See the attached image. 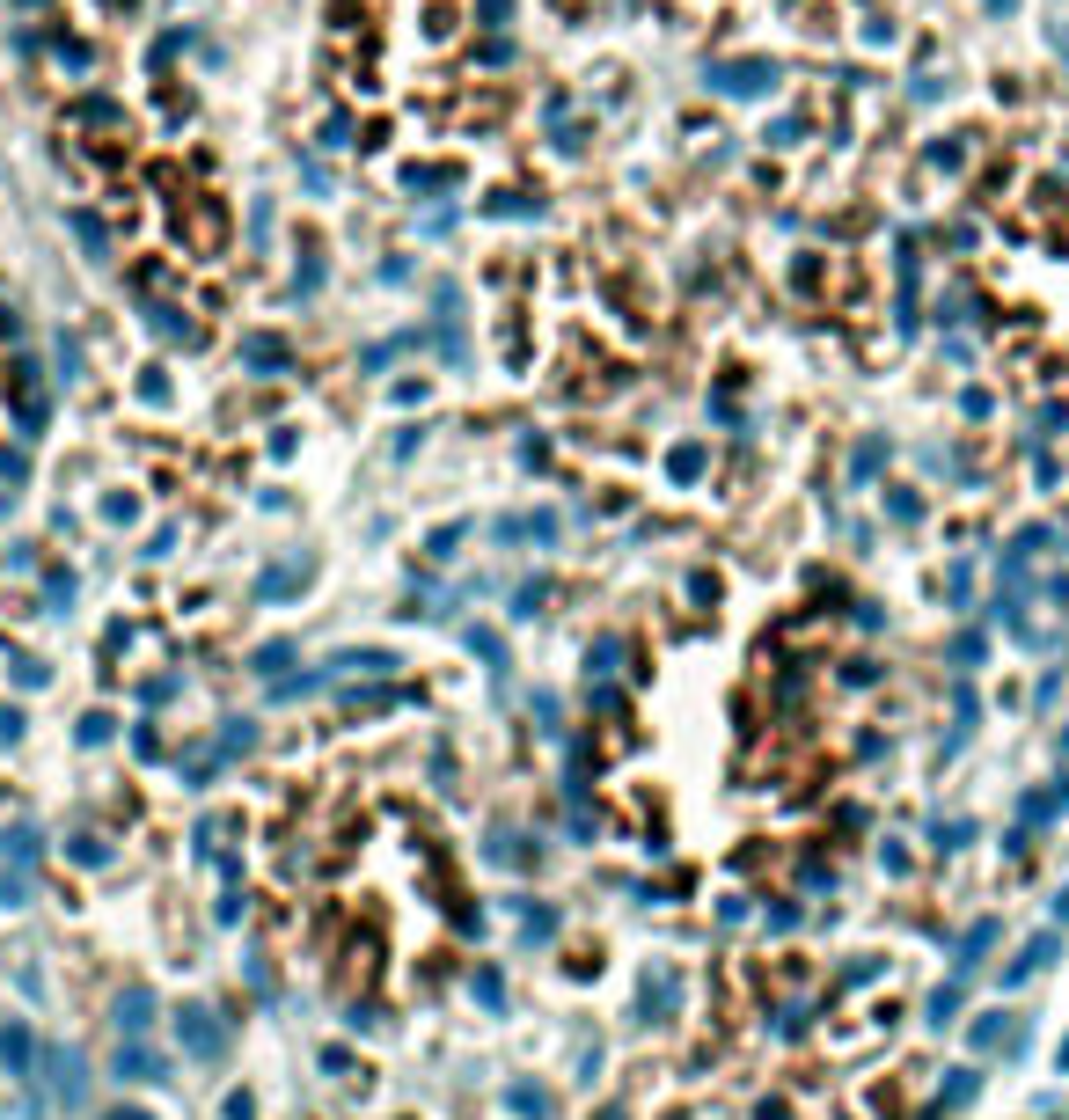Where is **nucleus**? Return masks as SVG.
Masks as SVG:
<instances>
[{"label":"nucleus","mask_w":1069,"mask_h":1120,"mask_svg":"<svg viewBox=\"0 0 1069 1120\" xmlns=\"http://www.w3.org/2000/svg\"><path fill=\"white\" fill-rule=\"evenodd\" d=\"M176 1025H183V1047H191V1055H220V1025H213V1011H183Z\"/></svg>","instance_id":"f257e3e1"},{"label":"nucleus","mask_w":1069,"mask_h":1120,"mask_svg":"<svg viewBox=\"0 0 1069 1120\" xmlns=\"http://www.w3.org/2000/svg\"><path fill=\"white\" fill-rule=\"evenodd\" d=\"M1018 1033H1026V1025H1018V1018L989 1011L982 1025H974V1047H982V1055H996V1047H1018Z\"/></svg>","instance_id":"f03ea898"},{"label":"nucleus","mask_w":1069,"mask_h":1120,"mask_svg":"<svg viewBox=\"0 0 1069 1120\" xmlns=\"http://www.w3.org/2000/svg\"><path fill=\"white\" fill-rule=\"evenodd\" d=\"M52 1069H59V1077H52V1091H59L66 1106H81V1091H88V1069H81V1055L66 1047V1055H52Z\"/></svg>","instance_id":"7ed1b4c3"},{"label":"nucleus","mask_w":1069,"mask_h":1120,"mask_svg":"<svg viewBox=\"0 0 1069 1120\" xmlns=\"http://www.w3.org/2000/svg\"><path fill=\"white\" fill-rule=\"evenodd\" d=\"M147 1011H154V996H147V989L118 996V1033H132V1040H139V1033H147Z\"/></svg>","instance_id":"20e7f679"},{"label":"nucleus","mask_w":1069,"mask_h":1120,"mask_svg":"<svg viewBox=\"0 0 1069 1120\" xmlns=\"http://www.w3.org/2000/svg\"><path fill=\"white\" fill-rule=\"evenodd\" d=\"M118 1077H132V1084H161V1062L147 1055V1047H118Z\"/></svg>","instance_id":"39448f33"},{"label":"nucleus","mask_w":1069,"mask_h":1120,"mask_svg":"<svg viewBox=\"0 0 1069 1120\" xmlns=\"http://www.w3.org/2000/svg\"><path fill=\"white\" fill-rule=\"evenodd\" d=\"M1048 952H1055V938H1033V945H1026V952L1011 960V982H1026V974H1040V967H1048Z\"/></svg>","instance_id":"423d86ee"},{"label":"nucleus","mask_w":1069,"mask_h":1120,"mask_svg":"<svg viewBox=\"0 0 1069 1120\" xmlns=\"http://www.w3.org/2000/svg\"><path fill=\"white\" fill-rule=\"evenodd\" d=\"M952 1011H960V989H938V996H931V1025H945Z\"/></svg>","instance_id":"0eeeda50"},{"label":"nucleus","mask_w":1069,"mask_h":1120,"mask_svg":"<svg viewBox=\"0 0 1069 1120\" xmlns=\"http://www.w3.org/2000/svg\"><path fill=\"white\" fill-rule=\"evenodd\" d=\"M110 1120H147V1113H110Z\"/></svg>","instance_id":"6e6552de"}]
</instances>
